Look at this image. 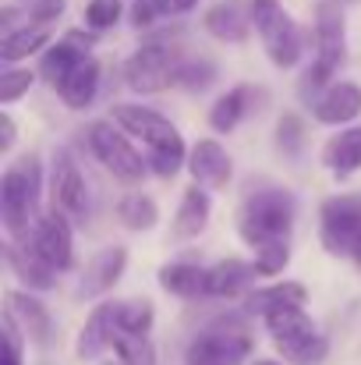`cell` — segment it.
<instances>
[{
	"mask_svg": "<svg viewBox=\"0 0 361 365\" xmlns=\"http://www.w3.org/2000/svg\"><path fill=\"white\" fill-rule=\"evenodd\" d=\"M110 121H117L142 149H145V160H149V170L152 178L159 181H174L181 170H188V142L181 135V128L170 121L167 114H159L156 107H145V103H114Z\"/></svg>",
	"mask_w": 361,
	"mask_h": 365,
	"instance_id": "1",
	"label": "cell"
},
{
	"mask_svg": "<svg viewBox=\"0 0 361 365\" xmlns=\"http://www.w3.org/2000/svg\"><path fill=\"white\" fill-rule=\"evenodd\" d=\"M294 220H298V199L291 188L283 185H262L251 188L238 206V238L244 248H262L273 242H291L294 235Z\"/></svg>",
	"mask_w": 361,
	"mask_h": 365,
	"instance_id": "2",
	"label": "cell"
},
{
	"mask_svg": "<svg viewBox=\"0 0 361 365\" xmlns=\"http://www.w3.org/2000/svg\"><path fill=\"white\" fill-rule=\"evenodd\" d=\"M46 192V170L36 153H21L14 163L4 167L0 174V224L7 238L28 235L36 217L43 213L39 199Z\"/></svg>",
	"mask_w": 361,
	"mask_h": 365,
	"instance_id": "3",
	"label": "cell"
},
{
	"mask_svg": "<svg viewBox=\"0 0 361 365\" xmlns=\"http://www.w3.org/2000/svg\"><path fill=\"white\" fill-rule=\"evenodd\" d=\"M82 135H85V145L96 156V163H103V170L114 181L127 185V188H138L152 174L149 160H145V149H138V142L117 121L96 118V121H89L82 128Z\"/></svg>",
	"mask_w": 361,
	"mask_h": 365,
	"instance_id": "4",
	"label": "cell"
},
{
	"mask_svg": "<svg viewBox=\"0 0 361 365\" xmlns=\"http://www.w3.org/2000/svg\"><path fill=\"white\" fill-rule=\"evenodd\" d=\"M248 4H251L255 36H258L269 64L280 71L298 68L308 53V32L294 21L291 11H283L280 0H248Z\"/></svg>",
	"mask_w": 361,
	"mask_h": 365,
	"instance_id": "5",
	"label": "cell"
},
{
	"mask_svg": "<svg viewBox=\"0 0 361 365\" xmlns=\"http://www.w3.org/2000/svg\"><path fill=\"white\" fill-rule=\"evenodd\" d=\"M248 312H227L216 316L206 330H199L188 348H184V365H244L251 362V334H248Z\"/></svg>",
	"mask_w": 361,
	"mask_h": 365,
	"instance_id": "6",
	"label": "cell"
},
{
	"mask_svg": "<svg viewBox=\"0 0 361 365\" xmlns=\"http://www.w3.org/2000/svg\"><path fill=\"white\" fill-rule=\"evenodd\" d=\"M181 61V50L170 43H142L124 61V86L135 96H159L167 89H177Z\"/></svg>",
	"mask_w": 361,
	"mask_h": 365,
	"instance_id": "7",
	"label": "cell"
},
{
	"mask_svg": "<svg viewBox=\"0 0 361 365\" xmlns=\"http://www.w3.org/2000/svg\"><path fill=\"white\" fill-rule=\"evenodd\" d=\"M46 195H50V206H57L61 213H68L75 224H85L89 220V181L82 174L78 156L68 145H57L50 153V163H46Z\"/></svg>",
	"mask_w": 361,
	"mask_h": 365,
	"instance_id": "8",
	"label": "cell"
},
{
	"mask_svg": "<svg viewBox=\"0 0 361 365\" xmlns=\"http://www.w3.org/2000/svg\"><path fill=\"white\" fill-rule=\"evenodd\" d=\"M361 238V195L340 192L319 206V245L333 259H351Z\"/></svg>",
	"mask_w": 361,
	"mask_h": 365,
	"instance_id": "9",
	"label": "cell"
},
{
	"mask_svg": "<svg viewBox=\"0 0 361 365\" xmlns=\"http://www.w3.org/2000/svg\"><path fill=\"white\" fill-rule=\"evenodd\" d=\"M347 61V21L340 4L323 0L315 7V29H312V68L319 75H326L330 82L337 78V71Z\"/></svg>",
	"mask_w": 361,
	"mask_h": 365,
	"instance_id": "10",
	"label": "cell"
},
{
	"mask_svg": "<svg viewBox=\"0 0 361 365\" xmlns=\"http://www.w3.org/2000/svg\"><path fill=\"white\" fill-rule=\"evenodd\" d=\"M21 242L32 245L57 273H68L75 266V220L57 206H46L28 227V235H21Z\"/></svg>",
	"mask_w": 361,
	"mask_h": 365,
	"instance_id": "11",
	"label": "cell"
},
{
	"mask_svg": "<svg viewBox=\"0 0 361 365\" xmlns=\"http://www.w3.org/2000/svg\"><path fill=\"white\" fill-rule=\"evenodd\" d=\"M188 174L195 185L209 192H227L234 181V156L227 153L220 138H199L188 149Z\"/></svg>",
	"mask_w": 361,
	"mask_h": 365,
	"instance_id": "12",
	"label": "cell"
},
{
	"mask_svg": "<svg viewBox=\"0 0 361 365\" xmlns=\"http://www.w3.org/2000/svg\"><path fill=\"white\" fill-rule=\"evenodd\" d=\"M117 305L114 298H100L93 305V312L85 316L82 330L75 334V359L78 362H96L114 348V334H117Z\"/></svg>",
	"mask_w": 361,
	"mask_h": 365,
	"instance_id": "13",
	"label": "cell"
},
{
	"mask_svg": "<svg viewBox=\"0 0 361 365\" xmlns=\"http://www.w3.org/2000/svg\"><path fill=\"white\" fill-rule=\"evenodd\" d=\"M127 269V245H103L100 252H93V259L82 269V280L75 287L78 298H107L114 287L120 284Z\"/></svg>",
	"mask_w": 361,
	"mask_h": 365,
	"instance_id": "14",
	"label": "cell"
},
{
	"mask_svg": "<svg viewBox=\"0 0 361 365\" xmlns=\"http://www.w3.org/2000/svg\"><path fill=\"white\" fill-rule=\"evenodd\" d=\"M308 305V287L301 280H269V284H255L244 298H241V309L251 316V319H266L273 312H283V309H305Z\"/></svg>",
	"mask_w": 361,
	"mask_h": 365,
	"instance_id": "15",
	"label": "cell"
},
{
	"mask_svg": "<svg viewBox=\"0 0 361 365\" xmlns=\"http://www.w3.org/2000/svg\"><path fill=\"white\" fill-rule=\"evenodd\" d=\"M4 262H7L11 277H18V284L28 287V291L46 294V291L57 287V269L28 242H21V238H7L4 242Z\"/></svg>",
	"mask_w": 361,
	"mask_h": 365,
	"instance_id": "16",
	"label": "cell"
},
{
	"mask_svg": "<svg viewBox=\"0 0 361 365\" xmlns=\"http://www.w3.org/2000/svg\"><path fill=\"white\" fill-rule=\"evenodd\" d=\"M308 110H312L315 124H323V128H347V124H358L361 86L358 82H347V78L330 82V86L323 89V96H319Z\"/></svg>",
	"mask_w": 361,
	"mask_h": 365,
	"instance_id": "17",
	"label": "cell"
},
{
	"mask_svg": "<svg viewBox=\"0 0 361 365\" xmlns=\"http://www.w3.org/2000/svg\"><path fill=\"white\" fill-rule=\"evenodd\" d=\"M202 29H206L216 43H231V46L248 43V36L255 32L251 4H248V0H220V4H213V7L202 14Z\"/></svg>",
	"mask_w": 361,
	"mask_h": 365,
	"instance_id": "18",
	"label": "cell"
},
{
	"mask_svg": "<svg viewBox=\"0 0 361 365\" xmlns=\"http://www.w3.org/2000/svg\"><path fill=\"white\" fill-rule=\"evenodd\" d=\"M319 163L333 174V181H351L361 174V124L333 128V135L319 149Z\"/></svg>",
	"mask_w": 361,
	"mask_h": 365,
	"instance_id": "19",
	"label": "cell"
},
{
	"mask_svg": "<svg viewBox=\"0 0 361 365\" xmlns=\"http://www.w3.org/2000/svg\"><path fill=\"white\" fill-rule=\"evenodd\" d=\"M209 220H213V195H209V188L192 181L181 192V202H177L174 220H170V235L177 242H195V238L206 235Z\"/></svg>",
	"mask_w": 361,
	"mask_h": 365,
	"instance_id": "20",
	"label": "cell"
},
{
	"mask_svg": "<svg viewBox=\"0 0 361 365\" xmlns=\"http://www.w3.org/2000/svg\"><path fill=\"white\" fill-rule=\"evenodd\" d=\"M100 82H103V68H100L96 53H85V57L68 71V78H64L53 93H57V100H61L68 110L82 114V110H89V107L96 103V96H100Z\"/></svg>",
	"mask_w": 361,
	"mask_h": 365,
	"instance_id": "21",
	"label": "cell"
},
{
	"mask_svg": "<svg viewBox=\"0 0 361 365\" xmlns=\"http://www.w3.org/2000/svg\"><path fill=\"white\" fill-rule=\"evenodd\" d=\"M156 280L170 298H181V302H206L209 298V266H199L188 259L163 262L156 269Z\"/></svg>",
	"mask_w": 361,
	"mask_h": 365,
	"instance_id": "22",
	"label": "cell"
},
{
	"mask_svg": "<svg viewBox=\"0 0 361 365\" xmlns=\"http://www.w3.org/2000/svg\"><path fill=\"white\" fill-rule=\"evenodd\" d=\"M4 302H7V305L14 309V316L21 319L28 344L46 348V344H50V334H53V319H50V305L39 298V291H28V287L14 291V287H11V291L4 294Z\"/></svg>",
	"mask_w": 361,
	"mask_h": 365,
	"instance_id": "23",
	"label": "cell"
},
{
	"mask_svg": "<svg viewBox=\"0 0 361 365\" xmlns=\"http://www.w3.org/2000/svg\"><path fill=\"white\" fill-rule=\"evenodd\" d=\"M258 280V269L251 259H220L209 266V298H220V302H238L244 298Z\"/></svg>",
	"mask_w": 361,
	"mask_h": 365,
	"instance_id": "24",
	"label": "cell"
},
{
	"mask_svg": "<svg viewBox=\"0 0 361 365\" xmlns=\"http://www.w3.org/2000/svg\"><path fill=\"white\" fill-rule=\"evenodd\" d=\"M251 110H255V86H231L227 93H220L213 100L206 121H209V128L216 135H231V131H238L244 124V118Z\"/></svg>",
	"mask_w": 361,
	"mask_h": 365,
	"instance_id": "25",
	"label": "cell"
},
{
	"mask_svg": "<svg viewBox=\"0 0 361 365\" xmlns=\"http://www.w3.org/2000/svg\"><path fill=\"white\" fill-rule=\"evenodd\" d=\"M53 43V25H21L18 32H7L0 36V61L4 64H21L28 57H39L46 46Z\"/></svg>",
	"mask_w": 361,
	"mask_h": 365,
	"instance_id": "26",
	"label": "cell"
},
{
	"mask_svg": "<svg viewBox=\"0 0 361 365\" xmlns=\"http://www.w3.org/2000/svg\"><path fill=\"white\" fill-rule=\"evenodd\" d=\"M114 217H117V224L124 231L145 235V231H152L159 224V206H156V199L149 192L131 188V192H124L117 202H114Z\"/></svg>",
	"mask_w": 361,
	"mask_h": 365,
	"instance_id": "27",
	"label": "cell"
},
{
	"mask_svg": "<svg viewBox=\"0 0 361 365\" xmlns=\"http://www.w3.org/2000/svg\"><path fill=\"white\" fill-rule=\"evenodd\" d=\"M85 53H93V50H82L71 36H64V39H53L43 53H39V78L50 86V89H57L64 78H68V71L85 57Z\"/></svg>",
	"mask_w": 361,
	"mask_h": 365,
	"instance_id": "28",
	"label": "cell"
},
{
	"mask_svg": "<svg viewBox=\"0 0 361 365\" xmlns=\"http://www.w3.org/2000/svg\"><path fill=\"white\" fill-rule=\"evenodd\" d=\"M266 334L273 344H291V341H301V337H312L319 334V323L305 312V309H283V312H273L262 319Z\"/></svg>",
	"mask_w": 361,
	"mask_h": 365,
	"instance_id": "29",
	"label": "cell"
},
{
	"mask_svg": "<svg viewBox=\"0 0 361 365\" xmlns=\"http://www.w3.org/2000/svg\"><path fill=\"white\" fill-rule=\"evenodd\" d=\"M273 348L287 365H323L330 359V337L323 330L312 334V337L291 341V344H273Z\"/></svg>",
	"mask_w": 361,
	"mask_h": 365,
	"instance_id": "30",
	"label": "cell"
},
{
	"mask_svg": "<svg viewBox=\"0 0 361 365\" xmlns=\"http://www.w3.org/2000/svg\"><path fill=\"white\" fill-rule=\"evenodd\" d=\"M216 78H220V71H216V64H213L209 57H184V61H181V71H177V89L199 96V93H206Z\"/></svg>",
	"mask_w": 361,
	"mask_h": 365,
	"instance_id": "31",
	"label": "cell"
},
{
	"mask_svg": "<svg viewBox=\"0 0 361 365\" xmlns=\"http://www.w3.org/2000/svg\"><path fill=\"white\" fill-rule=\"evenodd\" d=\"M117 327L124 334H152V327H156V305H152V298H127V302H120Z\"/></svg>",
	"mask_w": 361,
	"mask_h": 365,
	"instance_id": "32",
	"label": "cell"
},
{
	"mask_svg": "<svg viewBox=\"0 0 361 365\" xmlns=\"http://www.w3.org/2000/svg\"><path fill=\"white\" fill-rule=\"evenodd\" d=\"M273 145H276V153H283L287 160H294L301 149H305V121H301V114H294V110H283L276 124H273Z\"/></svg>",
	"mask_w": 361,
	"mask_h": 365,
	"instance_id": "33",
	"label": "cell"
},
{
	"mask_svg": "<svg viewBox=\"0 0 361 365\" xmlns=\"http://www.w3.org/2000/svg\"><path fill=\"white\" fill-rule=\"evenodd\" d=\"M110 351H114V359H120L127 365H156V348H152L149 334H124L117 327Z\"/></svg>",
	"mask_w": 361,
	"mask_h": 365,
	"instance_id": "34",
	"label": "cell"
},
{
	"mask_svg": "<svg viewBox=\"0 0 361 365\" xmlns=\"http://www.w3.org/2000/svg\"><path fill=\"white\" fill-rule=\"evenodd\" d=\"M36 82H39V71L21 68V64H7L0 75V107H14L18 100H25Z\"/></svg>",
	"mask_w": 361,
	"mask_h": 365,
	"instance_id": "35",
	"label": "cell"
},
{
	"mask_svg": "<svg viewBox=\"0 0 361 365\" xmlns=\"http://www.w3.org/2000/svg\"><path fill=\"white\" fill-rule=\"evenodd\" d=\"M4 355H0V362L4 365H25V344H28V337H25V327H21V319L14 316V309L11 305H4Z\"/></svg>",
	"mask_w": 361,
	"mask_h": 365,
	"instance_id": "36",
	"label": "cell"
},
{
	"mask_svg": "<svg viewBox=\"0 0 361 365\" xmlns=\"http://www.w3.org/2000/svg\"><path fill=\"white\" fill-rule=\"evenodd\" d=\"M124 18V0H85L82 7V21L93 32H107Z\"/></svg>",
	"mask_w": 361,
	"mask_h": 365,
	"instance_id": "37",
	"label": "cell"
},
{
	"mask_svg": "<svg viewBox=\"0 0 361 365\" xmlns=\"http://www.w3.org/2000/svg\"><path fill=\"white\" fill-rule=\"evenodd\" d=\"M251 262L258 277H280L291 266V242H273L262 248H251Z\"/></svg>",
	"mask_w": 361,
	"mask_h": 365,
	"instance_id": "38",
	"label": "cell"
},
{
	"mask_svg": "<svg viewBox=\"0 0 361 365\" xmlns=\"http://www.w3.org/2000/svg\"><path fill=\"white\" fill-rule=\"evenodd\" d=\"M25 11H28V21H36V25H53L57 18H64L68 0H32Z\"/></svg>",
	"mask_w": 361,
	"mask_h": 365,
	"instance_id": "39",
	"label": "cell"
},
{
	"mask_svg": "<svg viewBox=\"0 0 361 365\" xmlns=\"http://www.w3.org/2000/svg\"><path fill=\"white\" fill-rule=\"evenodd\" d=\"M14 142H18V124L11 118V110L4 107V110H0V156H11Z\"/></svg>",
	"mask_w": 361,
	"mask_h": 365,
	"instance_id": "40",
	"label": "cell"
},
{
	"mask_svg": "<svg viewBox=\"0 0 361 365\" xmlns=\"http://www.w3.org/2000/svg\"><path fill=\"white\" fill-rule=\"evenodd\" d=\"M159 7L167 18H174V14H188L192 7H199V0H159Z\"/></svg>",
	"mask_w": 361,
	"mask_h": 365,
	"instance_id": "41",
	"label": "cell"
},
{
	"mask_svg": "<svg viewBox=\"0 0 361 365\" xmlns=\"http://www.w3.org/2000/svg\"><path fill=\"white\" fill-rule=\"evenodd\" d=\"M248 365H287V362H280V359H251Z\"/></svg>",
	"mask_w": 361,
	"mask_h": 365,
	"instance_id": "42",
	"label": "cell"
},
{
	"mask_svg": "<svg viewBox=\"0 0 361 365\" xmlns=\"http://www.w3.org/2000/svg\"><path fill=\"white\" fill-rule=\"evenodd\" d=\"M351 262L361 269V238H358V245H355V252H351Z\"/></svg>",
	"mask_w": 361,
	"mask_h": 365,
	"instance_id": "43",
	"label": "cell"
},
{
	"mask_svg": "<svg viewBox=\"0 0 361 365\" xmlns=\"http://www.w3.org/2000/svg\"><path fill=\"white\" fill-rule=\"evenodd\" d=\"M100 365H127V362H120V359H110V362H100Z\"/></svg>",
	"mask_w": 361,
	"mask_h": 365,
	"instance_id": "44",
	"label": "cell"
}]
</instances>
